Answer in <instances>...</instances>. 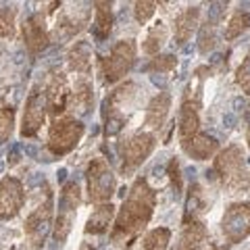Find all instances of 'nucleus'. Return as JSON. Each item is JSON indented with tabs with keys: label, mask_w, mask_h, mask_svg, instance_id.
<instances>
[{
	"label": "nucleus",
	"mask_w": 250,
	"mask_h": 250,
	"mask_svg": "<svg viewBox=\"0 0 250 250\" xmlns=\"http://www.w3.org/2000/svg\"><path fill=\"white\" fill-rule=\"evenodd\" d=\"M94 6H96V17H94V23H92V31L96 36V40H104L113 29V4L96 2Z\"/></svg>",
	"instance_id": "nucleus-16"
},
{
	"label": "nucleus",
	"mask_w": 250,
	"mask_h": 250,
	"mask_svg": "<svg viewBox=\"0 0 250 250\" xmlns=\"http://www.w3.org/2000/svg\"><path fill=\"white\" fill-rule=\"evenodd\" d=\"M90 59H92V54H90L88 44H75V48L69 52V65H71V69L83 75L90 71Z\"/></svg>",
	"instance_id": "nucleus-21"
},
{
	"label": "nucleus",
	"mask_w": 250,
	"mask_h": 250,
	"mask_svg": "<svg viewBox=\"0 0 250 250\" xmlns=\"http://www.w3.org/2000/svg\"><path fill=\"white\" fill-rule=\"evenodd\" d=\"M136 62V44L134 40H123L113 46L111 54L103 62V73L106 82H117L134 67Z\"/></svg>",
	"instance_id": "nucleus-6"
},
{
	"label": "nucleus",
	"mask_w": 250,
	"mask_h": 250,
	"mask_svg": "<svg viewBox=\"0 0 250 250\" xmlns=\"http://www.w3.org/2000/svg\"><path fill=\"white\" fill-rule=\"evenodd\" d=\"M200 208H202V190L198 186H192L186 205V221H190V217H194V213H198Z\"/></svg>",
	"instance_id": "nucleus-30"
},
{
	"label": "nucleus",
	"mask_w": 250,
	"mask_h": 250,
	"mask_svg": "<svg viewBox=\"0 0 250 250\" xmlns=\"http://www.w3.org/2000/svg\"><path fill=\"white\" fill-rule=\"evenodd\" d=\"M46 108H48V100H46V88L44 83L34 85L29 92V98L25 103V111H23V121H21V136L23 138H34L40 131Z\"/></svg>",
	"instance_id": "nucleus-5"
},
{
	"label": "nucleus",
	"mask_w": 250,
	"mask_h": 250,
	"mask_svg": "<svg viewBox=\"0 0 250 250\" xmlns=\"http://www.w3.org/2000/svg\"><path fill=\"white\" fill-rule=\"evenodd\" d=\"M152 208H154V192L148 188L144 179L140 177V179H136L127 200L123 202L121 213L117 217L113 236L119 238V236H134V233H138L150 221Z\"/></svg>",
	"instance_id": "nucleus-1"
},
{
	"label": "nucleus",
	"mask_w": 250,
	"mask_h": 250,
	"mask_svg": "<svg viewBox=\"0 0 250 250\" xmlns=\"http://www.w3.org/2000/svg\"><path fill=\"white\" fill-rule=\"evenodd\" d=\"M233 121H236V119H233V115H225V117H223V123H225V127H231V125H233Z\"/></svg>",
	"instance_id": "nucleus-33"
},
{
	"label": "nucleus",
	"mask_w": 250,
	"mask_h": 250,
	"mask_svg": "<svg viewBox=\"0 0 250 250\" xmlns=\"http://www.w3.org/2000/svg\"><path fill=\"white\" fill-rule=\"evenodd\" d=\"M23 42L29 54H40L48 46V31L44 25V17L40 13L31 15V17L23 23Z\"/></svg>",
	"instance_id": "nucleus-12"
},
{
	"label": "nucleus",
	"mask_w": 250,
	"mask_h": 250,
	"mask_svg": "<svg viewBox=\"0 0 250 250\" xmlns=\"http://www.w3.org/2000/svg\"><path fill=\"white\" fill-rule=\"evenodd\" d=\"M167 40V29L163 23H156V25L150 29V34H148L146 38V42H144V52L146 54H154V52H159V48L163 46V42Z\"/></svg>",
	"instance_id": "nucleus-24"
},
{
	"label": "nucleus",
	"mask_w": 250,
	"mask_h": 250,
	"mask_svg": "<svg viewBox=\"0 0 250 250\" xmlns=\"http://www.w3.org/2000/svg\"><path fill=\"white\" fill-rule=\"evenodd\" d=\"M115 192V175L103 159H96L88 167V194L92 202L111 200Z\"/></svg>",
	"instance_id": "nucleus-8"
},
{
	"label": "nucleus",
	"mask_w": 250,
	"mask_h": 250,
	"mask_svg": "<svg viewBox=\"0 0 250 250\" xmlns=\"http://www.w3.org/2000/svg\"><path fill=\"white\" fill-rule=\"evenodd\" d=\"M23 202H25V192L19 179L9 175L0 179V219L9 221L15 215H19Z\"/></svg>",
	"instance_id": "nucleus-10"
},
{
	"label": "nucleus",
	"mask_w": 250,
	"mask_h": 250,
	"mask_svg": "<svg viewBox=\"0 0 250 250\" xmlns=\"http://www.w3.org/2000/svg\"><path fill=\"white\" fill-rule=\"evenodd\" d=\"M177 61L171 57V54H165V57H156L152 62L146 65V71L148 73H169L171 69H175Z\"/></svg>",
	"instance_id": "nucleus-27"
},
{
	"label": "nucleus",
	"mask_w": 250,
	"mask_h": 250,
	"mask_svg": "<svg viewBox=\"0 0 250 250\" xmlns=\"http://www.w3.org/2000/svg\"><path fill=\"white\" fill-rule=\"evenodd\" d=\"M238 83L250 94V54L246 57V61L242 62V67L238 69Z\"/></svg>",
	"instance_id": "nucleus-32"
},
{
	"label": "nucleus",
	"mask_w": 250,
	"mask_h": 250,
	"mask_svg": "<svg viewBox=\"0 0 250 250\" xmlns=\"http://www.w3.org/2000/svg\"><path fill=\"white\" fill-rule=\"evenodd\" d=\"M136 85L134 83H123L117 88L111 96H106L103 104V117H104V134L106 136H117L123 129L127 115L125 108L136 103Z\"/></svg>",
	"instance_id": "nucleus-2"
},
{
	"label": "nucleus",
	"mask_w": 250,
	"mask_h": 250,
	"mask_svg": "<svg viewBox=\"0 0 250 250\" xmlns=\"http://www.w3.org/2000/svg\"><path fill=\"white\" fill-rule=\"evenodd\" d=\"M134 6H136L134 13H136L138 23H146V21L154 15V11H156V9H154L156 4H154V2H136Z\"/></svg>",
	"instance_id": "nucleus-31"
},
{
	"label": "nucleus",
	"mask_w": 250,
	"mask_h": 250,
	"mask_svg": "<svg viewBox=\"0 0 250 250\" xmlns=\"http://www.w3.org/2000/svg\"><path fill=\"white\" fill-rule=\"evenodd\" d=\"M169 106H171V96L167 92H161L159 96L152 98V103L146 108V125L150 129H159L163 127L167 115H169Z\"/></svg>",
	"instance_id": "nucleus-14"
},
{
	"label": "nucleus",
	"mask_w": 250,
	"mask_h": 250,
	"mask_svg": "<svg viewBox=\"0 0 250 250\" xmlns=\"http://www.w3.org/2000/svg\"><path fill=\"white\" fill-rule=\"evenodd\" d=\"M217 42V38H215V23H207L205 27H202L200 31V38H198V50L202 54H207L208 50H213V46Z\"/></svg>",
	"instance_id": "nucleus-28"
},
{
	"label": "nucleus",
	"mask_w": 250,
	"mask_h": 250,
	"mask_svg": "<svg viewBox=\"0 0 250 250\" xmlns=\"http://www.w3.org/2000/svg\"><path fill=\"white\" fill-rule=\"evenodd\" d=\"M82 250H94V248H92V246H88V244H83V246H82Z\"/></svg>",
	"instance_id": "nucleus-34"
},
{
	"label": "nucleus",
	"mask_w": 250,
	"mask_h": 250,
	"mask_svg": "<svg viewBox=\"0 0 250 250\" xmlns=\"http://www.w3.org/2000/svg\"><path fill=\"white\" fill-rule=\"evenodd\" d=\"M207 229L205 225L198 221H192L186 225V229L182 233V242H179V250H198V246L205 242Z\"/></svg>",
	"instance_id": "nucleus-20"
},
{
	"label": "nucleus",
	"mask_w": 250,
	"mask_h": 250,
	"mask_svg": "<svg viewBox=\"0 0 250 250\" xmlns=\"http://www.w3.org/2000/svg\"><path fill=\"white\" fill-rule=\"evenodd\" d=\"M113 213H115V207L111 205V202H108V205L96 207V208H94V213L90 215V219H88L85 233H94V236H98V233H104L108 229V225H111Z\"/></svg>",
	"instance_id": "nucleus-19"
},
{
	"label": "nucleus",
	"mask_w": 250,
	"mask_h": 250,
	"mask_svg": "<svg viewBox=\"0 0 250 250\" xmlns=\"http://www.w3.org/2000/svg\"><path fill=\"white\" fill-rule=\"evenodd\" d=\"M184 146V150L192 156V159H196V161H207L208 156H213L217 152V140L215 138H210V136H205V134H200V136H194L190 138L188 142L182 144Z\"/></svg>",
	"instance_id": "nucleus-15"
},
{
	"label": "nucleus",
	"mask_w": 250,
	"mask_h": 250,
	"mask_svg": "<svg viewBox=\"0 0 250 250\" xmlns=\"http://www.w3.org/2000/svg\"><path fill=\"white\" fill-rule=\"evenodd\" d=\"M154 136L146 134V131H138V134L125 138L119 144V156H121V171L123 173H131L136 171L142 163L148 159V154L154 150Z\"/></svg>",
	"instance_id": "nucleus-4"
},
{
	"label": "nucleus",
	"mask_w": 250,
	"mask_h": 250,
	"mask_svg": "<svg viewBox=\"0 0 250 250\" xmlns=\"http://www.w3.org/2000/svg\"><path fill=\"white\" fill-rule=\"evenodd\" d=\"M171 240V231L165 228H156L146 233L144 238V250H167Z\"/></svg>",
	"instance_id": "nucleus-23"
},
{
	"label": "nucleus",
	"mask_w": 250,
	"mask_h": 250,
	"mask_svg": "<svg viewBox=\"0 0 250 250\" xmlns=\"http://www.w3.org/2000/svg\"><path fill=\"white\" fill-rule=\"evenodd\" d=\"M198 25V6H190L175 19V38L179 44L188 42Z\"/></svg>",
	"instance_id": "nucleus-18"
},
{
	"label": "nucleus",
	"mask_w": 250,
	"mask_h": 250,
	"mask_svg": "<svg viewBox=\"0 0 250 250\" xmlns=\"http://www.w3.org/2000/svg\"><path fill=\"white\" fill-rule=\"evenodd\" d=\"M250 25V17L244 13H238V15H233V19L229 21V25H228V29H225V38L228 40H231V38H236V36H240L242 31H244L246 27Z\"/></svg>",
	"instance_id": "nucleus-29"
},
{
	"label": "nucleus",
	"mask_w": 250,
	"mask_h": 250,
	"mask_svg": "<svg viewBox=\"0 0 250 250\" xmlns=\"http://www.w3.org/2000/svg\"><path fill=\"white\" fill-rule=\"evenodd\" d=\"M215 171L221 175L223 184L229 188V190H244L248 186V177H246V169L244 163H242V154L238 148H228L225 152H221V156L215 163Z\"/></svg>",
	"instance_id": "nucleus-7"
},
{
	"label": "nucleus",
	"mask_w": 250,
	"mask_h": 250,
	"mask_svg": "<svg viewBox=\"0 0 250 250\" xmlns=\"http://www.w3.org/2000/svg\"><path fill=\"white\" fill-rule=\"evenodd\" d=\"M77 207H80V188L75 182H69L61 192V200H59V219H57V240L62 242L69 231H71L73 219L77 213Z\"/></svg>",
	"instance_id": "nucleus-9"
},
{
	"label": "nucleus",
	"mask_w": 250,
	"mask_h": 250,
	"mask_svg": "<svg viewBox=\"0 0 250 250\" xmlns=\"http://www.w3.org/2000/svg\"><path fill=\"white\" fill-rule=\"evenodd\" d=\"M223 233L229 242H240L250 233V205H231L223 215Z\"/></svg>",
	"instance_id": "nucleus-11"
},
{
	"label": "nucleus",
	"mask_w": 250,
	"mask_h": 250,
	"mask_svg": "<svg viewBox=\"0 0 250 250\" xmlns=\"http://www.w3.org/2000/svg\"><path fill=\"white\" fill-rule=\"evenodd\" d=\"M92 98H94L92 83L82 77V80L75 83V92H73V103L77 106V111H80V113H88V108L92 104Z\"/></svg>",
	"instance_id": "nucleus-22"
},
{
	"label": "nucleus",
	"mask_w": 250,
	"mask_h": 250,
	"mask_svg": "<svg viewBox=\"0 0 250 250\" xmlns=\"http://www.w3.org/2000/svg\"><path fill=\"white\" fill-rule=\"evenodd\" d=\"M13 125H15V115L13 108L0 106V144H4L13 134Z\"/></svg>",
	"instance_id": "nucleus-26"
},
{
	"label": "nucleus",
	"mask_w": 250,
	"mask_h": 250,
	"mask_svg": "<svg viewBox=\"0 0 250 250\" xmlns=\"http://www.w3.org/2000/svg\"><path fill=\"white\" fill-rule=\"evenodd\" d=\"M50 215H52V205H50V198H48L44 205H40L27 217L25 233L34 244H40V242L44 240L46 229H48V225H50Z\"/></svg>",
	"instance_id": "nucleus-13"
},
{
	"label": "nucleus",
	"mask_w": 250,
	"mask_h": 250,
	"mask_svg": "<svg viewBox=\"0 0 250 250\" xmlns=\"http://www.w3.org/2000/svg\"><path fill=\"white\" fill-rule=\"evenodd\" d=\"M83 136V125L82 121L73 119V117H62L50 125L48 131V150L57 156H62L71 152L77 146V142Z\"/></svg>",
	"instance_id": "nucleus-3"
},
{
	"label": "nucleus",
	"mask_w": 250,
	"mask_h": 250,
	"mask_svg": "<svg viewBox=\"0 0 250 250\" xmlns=\"http://www.w3.org/2000/svg\"><path fill=\"white\" fill-rule=\"evenodd\" d=\"M15 34V9L13 6H4L0 9V40L13 38Z\"/></svg>",
	"instance_id": "nucleus-25"
},
{
	"label": "nucleus",
	"mask_w": 250,
	"mask_h": 250,
	"mask_svg": "<svg viewBox=\"0 0 250 250\" xmlns=\"http://www.w3.org/2000/svg\"><path fill=\"white\" fill-rule=\"evenodd\" d=\"M198 129V113H196V104L186 100L182 104V111H179V138H182V144L188 142L190 138H194Z\"/></svg>",
	"instance_id": "nucleus-17"
},
{
	"label": "nucleus",
	"mask_w": 250,
	"mask_h": 250,
	"mask_svg": "<svg viewBox=\"0 0 250 250\" xmlns=\"http://www.w3.org/2000/svg\"><path fill=\"white\" fill-rule=\"evenodd\" d=\"M248 144H250V129H248Z\"/></svg>",
	"instance_id": "nucleus-35"
}]
</instances>
